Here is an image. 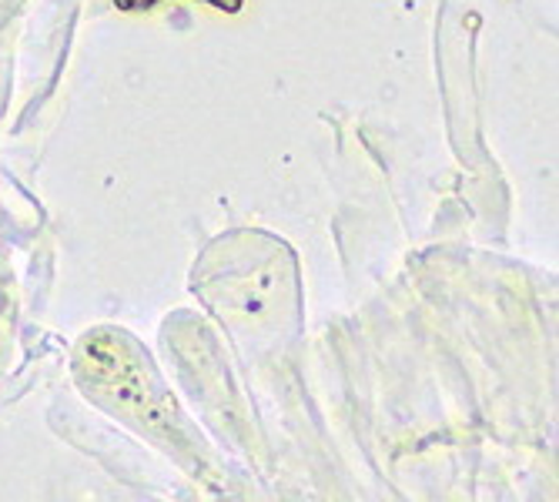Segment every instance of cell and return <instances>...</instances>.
<instances>
[{
	"instance_id": "obj_1",
	"label": "cell",
	"mask_w": 559,
	"mask_h": 502,
	"mask_svg": "<svg viewBox=\"0 0 559 502\" xmlns=\"http://www.w3.org/2000/svg\"><path fill=\"white\" fill-rule=\"evenodd\" d=\"M115 4H118L121 11H147V8L162 4V0H115ZM205 4H212V8H218V11H225V14H238L245 0H205Z\"/></svg>"
}]
</instances>
